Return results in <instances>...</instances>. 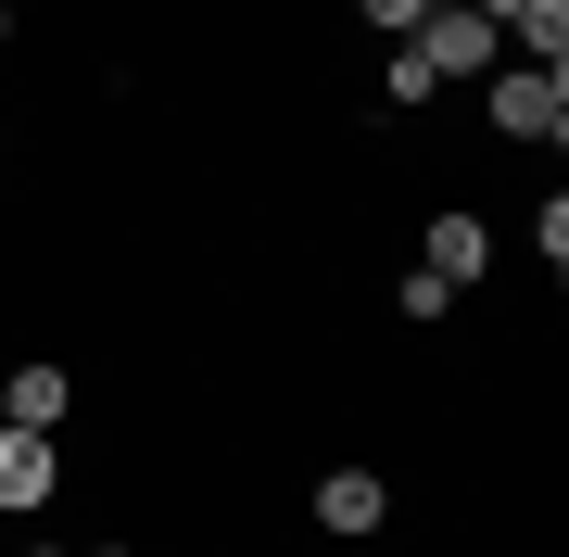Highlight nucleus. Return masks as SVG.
<instances>
[{
    "label": "nucleus",
    "mask_w": 569,
    "mask_h": 557,
    "mask_svg": "<svg viewBox=\"0 0 569 557\" xmlns=\"http://www.w3.org/2000/svg\"><path fill=\"white\" fill-rule=\"evenodd\" d=\"M493 127H507V140H557V127H569V77H557V63L493 77Z\"/></svg>",
    "instance_id": "2"
},
{
    "label": "nucleus",
    "mask_w": 569,
    "mask_h": 557,
    "mask_svg": "<svg viewBox=\"0 0 569 557\" xmlns=\"http://www.w3.org/2000/svg\"><path fill=\"white\" fill-rule=\"evenodd\" d=\"M418 267L443 279V291H468V279L493 267V228H481V216H430V253H418Z\"/></svg>",
    "instance_id": "4"
},
{
    "label": "nucleus",
    "mask_w": 569,
    "mask_h": 557,
    "mask_svg": "<svg viewBox=\"0 0 569 557\" xmlns=\"http://www.w3.org/2000/svg\"><path fill=\"white\" fill-rule=\"evenodd\" d=\"M102 557H127V545H102Z\"/></svg>",
    "instance_id": "11"
},
{
    "label": "nucleus",
    "mask_w": 569,
    "mask_h": 557,
    "mask_svg": "<svg viewBox=\"0 0 569 557\" xmlns=\"http://www.w3.org/2000/svg\"><path fill=\"white\" fill-rule=\"evenodd\" d=\"M39 557H63V545H39Z\"/></svg>",
    "instance_id": "10"
},
{
    "label": "nucleus",
    "mask_w": 569,
    "mask_h": 557,
    "mask_svg": "<svg viewBox=\"0 0 569 557\" xmlns=\"http://www.w3.org/2000/svg\"><path fill=\"white\" fill-rule=\"evenodd\" d=\"M406 39H418V63H430V77H481V63H493V26L468 13V0H430Z\"/></svg>",
    "instance_id": "1"
},
{
    "label": "nucleus",
    "mask_w": 569,
    "mask_h": 557,
    "mask_svg": "<svg viewBox=\"0 0 569 557\" xmlns=\"http://www.w3.org/2000/svg\"><path fill=\"white\" fill-rule=\"evenodd\" d=\"M355 13H367V26H392V39H406V26L430 13V0H355Z\"/></svg>",
    "instance_id": "8"
},
{
    "label": "nucleus",
    "mask_w": 569,
    "mask_h": 557,
    "mask_svg": "<svg viewBox=\"0 0 569 557\" xmlns=\"http://www.w3.org/2000/svg\"><path fill=\"white\" fill-rule=\"evenodd\" d=\"M51 431H13V418H0V507H51Z\"/></svg>",
    "instance_id": "3"
},
{
    "label": "nucleus",
    "mask_w": 569,
    "mask_h": 557,
    "mask_svg": "<svg viewBox=\"0 0 569 557\" xmlns=\"http://www.w3.org/2000/svg\"><path fill=\"white\" fill-rule=\"evenodd\" d=\"M0 418L13 431H51L63 418V368H0Z\"/></svg>",
    "instance_id": "6"
},
{
    "label": "nucleus",
    "mask_w": 569,
    "mask_h": 557,
    "mask_svg": "<svg viewBox=\"0 0 569 557\" xmlns=\"http://www.w3.org/2000/svg\"><path fill=\"white\" fill-rule=\"evenodd\" d=\"M392 495H380V469H329L317 481V533H380Z\"/></svg>",
    "instance_id": "5"
},
{
    "label": "nucleus",
    "mask_w": 569,
    "mask_h": 557,
    "mask_svg": "<svg viewBox=\"0 0 569 557\" xmlns=\"http://www.w3.org/2000/svg\"><path fill=\"white\" fill-rule=\"evenodd\" d=\"M0 39H13V0H0Z\"/></svg>",
    "instance_id": "9"
},
{
    "label": "nucleus",
    "mask_w": 569,
    "mask_h": 557,
    "mask_svg": "<svg viewBox=\"0 0 569 557\" xmlns=\"http://www.w3.org/2000/svg\"><path fill=\"white\" fill-rule=\"evenodd\" d=\"M380 89H392V102H430V89H443V77H430V63H418V39H392V63H380Z\"/></svg>",
    "instance_id": "7"
}]
</instances>
